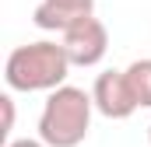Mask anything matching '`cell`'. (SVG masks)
<instances>
[{"instance_id":"obj_4","label":"cell","mask_w":151,"mask_h":147,"mask_svg":"<svg viewBox=\"0 0 151 147\" xmlns=\"http://www.w3.org/2000/svg\"><path fill=\"white\" fill-rule=\"evenodd\" d=\"M91 98H95V112H102L106 119H130L134 112L141 109L130 84H127V74L123 70H106L95 77L91 84Z\"/></svg>"},{"instance_id":"obj_6","label":"cell","mask_w":151,"mask_h":147,"mask_svg":"<svg viewBox=\"0 0 151 147\" xmlns=\"http://www.w3.org/2000/svg\"><path fill=\"white\" fill-rule=\"evenodd\" d=\"M123 74H127V84H130L137 105L151 109V60H134Z\"/></svg>"},{"instance_id":"obj_1","label":"cell","mask_w":151,"mask_h":147,"mask_svg":"<svg viewBox=\"0 0 151 147\" xmlns=\"http://www.w3.org/2000/svg\"><path fill=\"white\" fill-rule=\"evenodd\" d=\"M70 70V60H67V49L63 42H28V46H18L11 56H7V67H4V81L11 91H53L67 81Z\"/></svg>"},{"instance_id":"obj_7","label":"cell","mask_w":151,"mask_h":147,"mask_svg":"<svg viewBox=\"0 0 151 147\" xmlns=\"http://www.w3.org/2000/svg\"><path fill=\"white\" fill-rule=\"evenodd\" d=\"M0 109H4V126H0V137L7 140V137H11V130H14V98H11V95H4V98H0Z\"/></svg>"},{"instance_id":"obj_9","label":"cell","mask_w":151,"mask_h":147,"mask_svg":"<svg viewBox=\"0 0 151 147\" xmlns=\"http://www.w3.org/2000/svg\"><path fill=\"white\" fill-rule=\"evenodd\" d=\"M81 4H95V0H81Z\"/></svg>"},{"instance_id":"obj_5","label":"cell","mask_w":151,"mask_h":147,"mask_svg":"<svg viewBox=\"0 0 151 147\" xmlns=\"http://www.w3.org/2000/svg\"><path fill=\"white\" fill-rule=\"evenodd\" d=\"M91 14H95V4H81V0H42L35 7V14H32V21L42 32H60L63 35L70 25L91 18Z\"/></svg>"},{"instance_id":"obj_10","label":"cell","mask_w":151,"mask_h":147,"mask_svg":"<svg viewBox=\"0 0 151 147\" xmlns=\"http://www.w3.org/2000/svg\"><path fill=\"white\" fill-rule=\"evenodd\" d=\"M148 140H151V126H148Z\"/></svg>"},{"instance_id":"obj_3","label":"cell","mask_w":151,"mask_h":147,"mask_svg":"<svg viewBox=\"0 0 151 147\" xmlns=\"http://www.w3.org/2000/svg\"><path fill=\"white\" fill-rule=\"evenodd\" d=\"M60 42H63V49H67L70 67H95V63H102V56L109 53V28L91 14V18L70 25Z\"/></svg>"},{"instance_id":"obj_2","label":"cell","mask_w":151,"mask_h":147,"mask_svg":"<svg viewBox=\"0 0 151 147\" xmlns=\"http://www.w3.org/2000/svg\"><path fill=\"white\" fill-rule=\"evenodd\" d=\"M91 112H95V98L84 88L60 84L49 91L39 112V137L49 147H77L91 130Z\"/></svg>"},{"instance_id":"obj_8","label":"cell","mask_w":151,"mask_h":147,"mask_svg":"<svg viewBox=\"0 0 151 147\" xmlns=\"http://www.w3.org/2000/svg\"><path fill=\"white\" fill-rule=\"evenodd\" d=\"M4 147H49V144H46L42 137H39V140H32V137H25V140H7Z\"/></svg>"}]
</instances>
